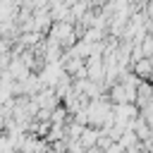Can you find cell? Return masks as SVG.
I'll list each match as a JSON object with an SVG mask.
<instances>
[{"label": "cell", "mask_w": 153, "mask_h": 153, "mask_svg": "<svg viewBox=\"0 0 153 153\" xmlns=\"http://www.w3.org/2000/svg\"><path fill=\"white\" fill-rule=\"evenodd\" d=\"M98 136H100V129H98V127H84V131H81V136H79V143H81L84 148H91V146L98 143Z\"/></svg>", "instance_id": "7a4b0ae2"}, {"label": "cell", "mask_w": 153, "mask_h": 153, "mask_svg": "<svg viewBox=\"0 0 153 153\" xmlns=\"http://www.w3.org/2000/svg\"><path fill=\"white\" fill-rule=\"evenodd\" d=\"M0 38H2V29H0Z\"/></svg>", "instance_id": "5b68a950"}, {"label": "cell", "mask_w": 153, "mask_h": 153, "mask_svg": "<svg viewBox=\"0 0 153 153\" xmlns=\"http://www.w3.org/2000/svg\"><path fill=\"white\" fill-rule=\"evenodd\" d=\"M141 50H143V55H151V53H153V36L141 43Z\"/></svg>", "instance_id": "277c9868"}, {"label": "cell", "mask_w": 153, "mask_h": 153, "mask_svg": "<svg viewBox=\"0 0 153 153\" xmlns=\"http://www.w3.org/2000/svg\"><path fill=\"white\" fill-rule=\"evenodd\" d=\"M17 153H19V151H17Z\"/></svg>", "instance_id": "8992f818"}, {"label": "cell", "mask_w": 153, "mask_h": 153, "mask_svg": "<svg viewBox=\"0 0 153 153\" xmlns=\"http://www.w3.org/2000/svg\"><path fill=\"white\" fill-rule=\"evenodd\" d=\"M74 36H76V31L72 29L69 22H57V24L50 29V38H53L55 43H60L62 48L72 45V43H74Z\"/></svg>", "instance_id": "6da1fadb"}, {"label": "cell", "mask_w": 153, "mask_h": 153, "mask_svg": "<svg viewBox=\"0 0 153 153\" xmlns=\"http://www.w3.org/2000/svg\"><path fill=\"white\" fill-rule=\"evenodd\" d=\"M134 72H136L139 76H151V74H153V62H151L148 57H141L139 62H134Z\"/></svg>", "instance_id": "3957f363"}]
</instances>
